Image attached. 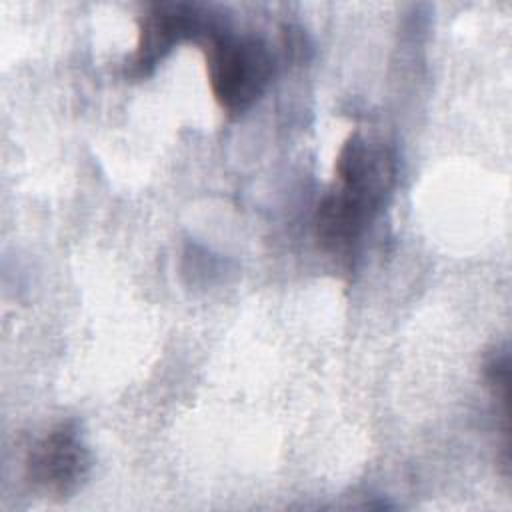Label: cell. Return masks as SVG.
<instances>
[{"instance_id": "obj_2", "label": "cell", "mask_w": 512, "mask_h": 512, "mask_svg": "<svg viewBox=\"0 0 512 512\" xmlns=\"http://www.w3.org/2000/svg\"><path fill=\"white\" fill-rule=\"evenodd\" d=\"M214 30L218 26L200 6L182 2L152 6L140 22L138 44L128 62V74L134 78L150 76L180 42L204 40Z\"/></svg>"}, {"instance_id": "obj_4", "label": "cell", "mask_w": 512, "mask_h": 512, "mask_svg": "<svg viewBox=\"0 0 512 512\" xmlns=\"http://www.w3.org/2000/svg\"><path fill=\"white\" fill-rule=\"evenodd\" d=\"M334 168L340 188L364 196L378 206L390 192L396 176V162L390 150L360 134L348 136L338 150Z\"/></svg>"}, {"instance_id": "obj_3", "label": "cell", "mask_w": 512, "mask_h": 512, "mask_svg": "<svg viewBox=\"0 0 512 512\" xmlns=\"http://www.w3.org/2000/svg\"><path fill=\"white\" fill-rule=\"evenodd\" d=\"M26 478L44 492L66 498L76 492L90 468V454L76 422L50 428L26 454Z\"/></svg>"}, {"instance_id": "obj_1", "label": "cell", "mask_w": 512, "mask_h": 512, "mask_svg": "<svg viewBox=\"0 0 512 512\" xmlns=\"http://www.w3.org/2000/svg\"><path fill=\"white\" fill-rule=\"evenodd\" d=\"M214 100L230 114L248 110L268 88L274 62L268 46L254 36L214 30L202 40Z\"/></svg>"}, {"instance_id": "obj_5", "label": "cell", "mask_w": 512, "mask_h": 512, "mask_svg": "<svg viewBox=\"0 0 512 512\" xmlns=\"http://www.w3.org/2000/svg\"><path fill=\"white\" fill-rule=\"evenodd\" d=\"M378 208L380 206L368 198L338 186L328 192L316 208L314 230L318 242L332 254L352 252Z\"/></svg>"}]
</instances>
